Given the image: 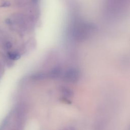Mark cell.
Instances as JSON below:
<instances>
[{"mask_svg": "<svg viewBox=\"0 0 130 130\" xmlns=\"http://www.w3.org/2000/svg\"><path fill=\"white\" fill-rule=\"evenodd\" d=\"M93 31V26L87 23H79L73 30L74 38L78 40H85L91 35Z\"/></svg>", "mask_w": 130, "mask_h": 130, "instance_id": "6da1fadb", "label": "cell"}, {"mask_svg": "<svg viewBox=\"0 0 130 130\" xmlns=\"http://www.w3.org/2000/svg\"><path fill=\"white\" fill-rule=\"evenodd\" d=\"M80 73L75 68L68 69L63 74V79L66 82H75L79 78Z\"/></svg>", "mask_w": 130, "mask_h": 130, "instance_id": "7a4b0ae2", "label": "cell"}, {"mask_svg": "<svg viewBox=\"0 0 130 130\" xmlns=\"http://www.w3.org/2000/svg\"><path fill=\"white\" fill-rule=\"evenodd\" d=\"M61 74V70L59 67L53 68L48 73L47 76L52 79H56L58 78Z\"/></svg>", "mask_w": 130, "mask_h": 130, "instance_id": "3957f363", "label": "cell"}, {"mask_svg": "<svg viewBox=\"0 0 130 130\" xmlns=\"http://www.w3.org/2000/svg\"><path fill=\"white\" fill-rule=\"evenodd\" d=\"M47 75L44 73H37L34 74L32 76L31 78L34 80H42L46 78Z\"/></svg>", "mask_w": 130, "mask_h": 130, "instance_id": "277c9868", "label": "cell"}, {"mask_svg": "<svg viewBox=\"0 0 130 130\" xmlns=\"http://www.w3.org/2000/svg\"><path fill=\"white\" fill-rule=\"evenodd\" d=\"M8 56L10 59L15 60L20 58V55L17 52H9L8 53Z\"/></svg>", "mask_w": 130, "mask_h": 130, "instance_id": "5b68a950", "label": "cell"}, {"mask_svg": "<svg viewBox=\"0 0 130 130\" xmlns=\"http://www.w3.org/2000/svg\"><path fill=\"white\" fill-rule=\"evenodd\" d=\"M62 92L64 96L67 97H70L72 95V91L67 88H63L62 89Z\"/></svg>", "mask_w": 130, "mask_h": 130, "instance_id": "8992f818", "label": "cell"}, {"mask_svg": "<svg viewBox=\"0 0 130 130\" xmlns=\"http://www.w3.org/2000/svg\"><path fill=\"white\" fill-rule=\"evenodd\" d=\"M11 4L8 1H7V2H4L2 5L0 6L1 7H9L10 6Z\"/></svg>", "mask_w": 130, "mask_h": 130, "instance_id": "52a82bcc", "label": "cell"}, {"mask_svg": "<svg viewBox=\"0 0 130 130\" xmlns=\"http://www.w3.org/2000/svg\"><path fill=\"white\" fill-rule=\"evenodd\" d=\"M12 46V44L10 42H7L5 44V47L7 49H10Z\"/></svg>", "mask_w": 130, "mask_h": 130, "instance_id": "ba28073f", "label": "cell"}]
</instances>
